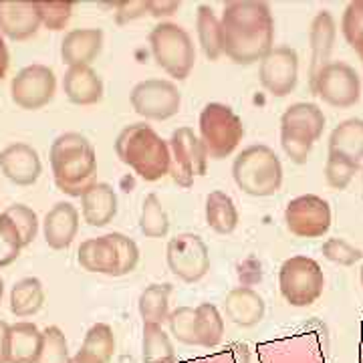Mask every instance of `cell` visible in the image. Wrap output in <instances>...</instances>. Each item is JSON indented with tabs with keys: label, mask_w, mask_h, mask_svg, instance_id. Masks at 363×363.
Returning <instances> with one entry per match:
<instances>
[{
	"label": "cell",
	"mask_w": 363,
	"mask_h": 363,
	"mask_svg": "<svg viewBox=\"0 0 363 363\" xmlns=\"http://www.w3.org/2000/svg\"><path fill=\"white\" fill-rule=\"evenodd\" d=\"M57 91L55 71L47 65H28L21 69L11 83V97L21 109L37 111L49 105Z\"/></svg>",
	"instance_id": "obj_13"
},
{
	"label": "cell",
	"mask_w": 363,
	"mask_h": 363,
	"mask_svg": "<svg viewBox=\"0 0 363 363\" xmlns=\"http://www.w3.org/2000/svg\"><path fill=\"white\" fill-rule=\"evenodd\" d=\"M259 81L274 97H286L297 87L298 55L293 47H272L260 59Z\"/></svg>",
	"instance_id": "obj_14"
},
{
	"label": "cell",
	"mask_w": 363,
	"mask_h": 363,
	"mask_svg": "<svg viewBox=\"0 0 363 363\" xmlns=\"http://www.w3.org/2000/svg\"><path fill=\"white\" fill-rule=\"evenodd\" d=\"M285 224L297 238H321L331 228V206L317 194L297 196L286 204Z\"/></svg>",
	"instance_id": "obj_12"
},
{
	"label": "cell",
	"mask_w": 363,
	"mask_h": 363,
	"mask_svg": "<svg viewBox=\"0 0 363 363\" xmlns=\"http://www.w3.org/2000/svg\"><path fill=\"white\" fill-rule=\"evenodd\" d=\"M311 93L321 97L325 104L339 109H347L362 97V79L357 71L343 61H329L317 73L309 85Z\"/></svg>",
	"instance_id": "obj_9"
},
{
	"label": "cell",
	"mask_w": 363,
	"mask_h": 363,
	"mask_svg": "<svg viewBox=\"0 0 363 363\" xmlns=\"http://www.w3.org/2000/svg\"><path fill=\"white\" fill-rule=\"evenodd\" d=\"M341 33L345 40L353 47V43L363 35V0L350 2L343 11L341 18Z\"/></svg>",
	"instance_id": "obj_44"
},
{
	"label": "cell",
	"mask_w": 363,
	"mask_h": 363,
	"mask_svg": "<svg viewBox=\"0 0 363 363\" xmlns=\"http://www.w3.org/2000/svg\"><path fill=\"white\" fill-rule=\"evenodd\" d=\"M140 230L145 238H164L169 233V218L157 194H147L143 200Z\"/></svg>",
	"instance_id": "obj_34"
},
{
	"label": "cell",
	"mask_w": 363,
	"mask_h": 363,
	"mask_svg": "<svg viewBox=\"0 0 363 363\" xmlns=\"http://www.w3.org/2000/svg\"><path fill=\"white\" fill-rule=\"evenodd\" d=\"M233 178L245 194L269 198L277 194L283 184L281 157L264 143L248 145L234 157Z\"/></svg>",
	"instance_id": "obj_4"
},
{
	"label": "cell",
	"mask_w": 363,
	"mask_h": 363,
	"mask_svg": "<svg viewBox=\"0 0 363 363\" xmlns=\"http://www.w3.org/2000/svg\"><path fill=\"white\" fill-rule=\"evenodd\" d=\"M196 35L198 45L206 55L208 61H216L222 57L220 45V18L208 4H200L196 13Z\"/></svg>",
	"instance_id": "obj_30"
},
{
	"label": "cell",
	"mask_w": 363,
	"mask_h": 363,
	"mask_svg": "<svg viewBox=\"0 0 363 363\" xmlns=\"http://www.w3.org/2000/svg\"><path fill=\"white\" fill-rule=\"evenodd\" d=\"M279 289L291 307H309L323 295L325 274L321 264L305 255L286 259L279 269Z\"/></svg>",
	"instance_id": "obj_7"
},
{
	"label": "cell",
	"mask_w": 363,
	"mask_h": 363,
	"mask_svg": "<svg viewBox=\"0 0 363 363\" xmlns=\"http://www.w3.org/2000/svg\"><path fill=\"white\" fill-rule=\"evenodd\" d=\"M150 11V0H131V2H119L117 4L116 21L117 25H128L131 21L140 18Z\"/></svg>",
	"instance_id": "obj_45"
},
{
	"label": "cell",
	"mask_w": 363,
	"mask_h": 363,
	"mask_svg": "<svg viewBox=\"0 0 363 363\" xmlns=\"http://www.w3.org/2000/svg\"><path fill=\"white\" fill-rule=\"evenodd\" d=\"M130 101L138 116L164 121L180 111L182 93L168 79H145L131 89Z\"/></svg>",
	"instance_id": "obj_11"
},
{
	"label": "cell",
	"mask_w": 363,
	"mask_h": 363,
	"mask_svg": "<svg viewBox=\"0 0 363 363\" xmlns=\"http://www.w3.org/2000/svg\"><path fill=\"white\" fill-rule=\"evenodd\" d=\"M150 49L160 69L184 81L196 63V47L190 33L176 23H160L150 33Z\"/></svg>",
	"instance_id": "obj_6"
},
{
	"label": "cell",
	"mask_w": 363,
	"mask_h": 363,
	"mask_svg": "<svg viewBox=\"0 0 363 363\" xmlns=\"http://www.w3.org/2000/svg\"><path fill=\"white\" fill-rule=\"evenodd\" d=\"M79 233V210L71 202H57L47 212L43 222L45 240L52 250H65L71 247Z\"/></svg>",
	"instance_id": "obj_18"
},
{
	"label": "cell",
	"mask_w": 363,
	"mask_h": 363,
	"mask_svg": "<svg viewBox=\"0 0 363 363\" xmlns=\"http://www.w3.org/2000/svg\"><path fill=\"white\" fill-rule=\"evenodd\" d=\"M169 335L178 339L184 345H198L194 329V309L192 307H178L168 315Z\"/></svg>",
	"instance_id": "obj_39"
},
{
	"label": "cell",
	"mask_w": 363,
	"mask_h": 363,
	"mask_svg": "<svg viewBox=\"0 0 363 363\" xmlns=\"http://www.w3.org/2000/svg\"><path fill=\"white\" fill-rule=\"evenodd\" d=\"M281 145H283L285 154L293 164L303 166V164H307V160L311 156L315 142L301 135V133H295V131L281 130Z\"/></svg>",
	"instance_id": "obj_42"
},
{
	"label": "cell",
	"mask_w": 363,
	"mask_h": 363,
	"mask_svg": "<svg viewBox=\"0 0 363 363\" xmlns=\"http://www.w3.org/2000/svg\"><path fill=\"white\" fill-rule=\"evenodd\" d=\"M40 13V25L49 30H61L69 23L73 4L71 2H37Z\"/></svg>",
	"instance_id": "obj_43"
},
{
	"label": "cell",
	"mask_w": 363,
	"mask_h": 363,
	"mask_svg": "<svg viewBox=\"0 0 363 363\" xmlns=\"http://www.w3.org/2000/svg\"><path fill=\"white\" fill-rule=\"evenodd\" d=\"M23 247L25 245L16 226L4 214H0V269L13 264L14 260L18 259Z\"/></svg>",
	"instance_id": "obj_40"
},
{
	"label": "cell",
	"mask_w": 363,
	"mask_h": 363,
	"mask_svg": "<svg viewBox=\"0 0 363 363\" xmlns=\"http://www.w3.org/2000/svg\"><path fill=\"white\" fill-rule=\"evenodd\" d=\"M359 281H362V289H363V264H362V269H359Z\"/></svg>",
	"instance_id": "obj_51"
},
{
	"label": "cell",
	"mask_w": 363,
	"mask_h": 363,
	"mask_svg": "<svg viewBox=\"0 0 363 363\" xmlns=\"http://www.w3.org/2000/svg\"><path fill=\"white\" fill-rule=\"evenodd\" d=\"M81 351L91 355L99 363H109L116 351V335L113 329L107 323H95L85 333V339L81 343Z\"/></svg>",
	"instance_id": "obj_33"
},
{
	"label": "cell",
	"mask_w": 363,
	"mask_h": 363,
	"mask_svg": "<svg viewBox=\"0 0 363 363\" xmlns=\"http://www.w3.org/2000/svg\"><path fill=\"white\" fill-rule=\"evenodd\" d=\"M321 252L327 260L341 264V267H353L355 262H359L363 259V252L359 248H355L343 238H329L325 240Z\"/></svg>",
	"instance_id": "obj_41"
},
{
	"label": "cell",
	"mask_w": 363,
	"mask_h": 363,
	"mask_svg": "<svg viewBox=\"0 0 363 363\" xmlns=\"http://www.w3.org/2000/svg\"><path fill=\"white\" fill-rule=\"evenodd\" d=\"M9 335L11 325L0 319V363H9Z\"/></svg>",
	"instance_id": "obj_47"
},
{
	"label": "cell",
	"mask_w": 363,
	"mask_h": 363,
	"mask_svg": "<svg viewBox=\"0 0 363 363\" xmlns=\"http://www.w3.org/2000/svg\"><path fill=\"white\" fill-rule=\"evenodd\" d=\"M169 271L184 283H198L210 271V250L202 236L194 233L176 234L166 248Z\"/></svg>",
	"instance_id": "obj_10"
},
{
	"label": "cell",
	"mask_w": 363,
	"mask_h": 363,
	"mask_svg": "<svg viewBox=\"0 0 363 363\" xmlns=\"http://www.w3.org/2000/svg\"><path fill=\"white\" fill-rule=\"evenodd\" d=\"M198 128H200V142L206 147L208 157L212 160H224L245 138V125L238 113L230 105L212 101L206 104L198 117Z\"/></svg>",
	"instance_id": "obj_5"
},
{
	"label": "cell",
	"mask_w": 363,
	"mask_h": 363,
	"mask_svg": "<svg viewBox=\"0 0 363 363\" xmlns=\"http://www.w3.org/2000/svg\"><path fill=\"white\" fill-rule=\"evenodd\" d=\"M9 65H11V52H9V47H6V43H4L2 35H0V81L6 75Z\"/></svg>",
	"instance_id": "obj_48"
},
{
	"label": "cell",
	"mask_w": 363,
	"mask_h": 363,
	"mask_svg": "<svg viewBox=\"0 0 363 363\" xmlns=\"http://www.w3.org/2000/svg\"><path fill=\"white\" fill-rule=\"evenodd\" d=\"M117 157L142 180L157 182L169 172L168 142L147 123H131L116 140Z\"/></svg>",
	"instance_id": "obj_3"
},
{
	"label": "cell",
	"mask_w": 363,
	"mask_h": 363,
	"mask_svg": "<svg viewBox=\"0 0 363 363\" xmlns=\"http://www.w3.org/2000/svg\"><path fill=\"white\" fill-rule=\"evenodd\" d=\"M180 2H168V0H164V2H157V0H150V11L147 14H152V16H169V14L178 13L180 11Z\"/></svg>",
	"instance_id": "obj_46"
},
{
	"label": "cell",
	"mask_w": 363,
	"mask_h": 363,
	"mask_svg": "<svg viewBox=\"0 0 363 363\" xmlns=\"http://www.w3.org/2000/svg\"><path fill=\"white\" fill-rule=\"evenodd\" d=\"M174 286L169 283H154L145 286L138 301V309L142 315L143 323L162 325L169 315V295Z\"/></svg>",
	"instance_id": "obj_29"
},
{
	"label": "cell",
	"mask_w": 363,
	"mask_h": 363,
	"mask_svg": "<svg viewBox=\"0 0 363 363\" xmlns=\"http://www.w3.org/2000/svg\"><path fill=\"white\" fill-rule=\"evenodd\" d=\"M329 152L359 164L363 160V119L351 117L341 121L329 135Z\"/></svg>",
	"instance_id": "obj_26"
},
{
	"label": "cell",
	"mask_w": 363,
	"mask_h": 363,
	"mask_svg": "<svg viewBox=\"0 0 363 363\" xmlns=\"http://www.w3.org/2000/svg\"><path fill=\"white\" fill-rule=\"evenodd\" d=\"M77 260L81 269H85V271L116 277L117 250L111 245V240L107 238V234L83 240L77 250Z\"/></svg>",
	"instance_id": "obj_24"
},
{
	"label": "cell",
	"mask_w": 363,
	"mask_h": 363,
	"mask_svg": "<svg viewBox=\"0 0 363 363\" xmlns=\"http://www.w3.org/2000/svg\"><path fill=\"white\" fill-rule=\"evenodd\" d=\"M63 91L71 104L95 105L104 99V79L93 67H69Z\"/></svg>",
	"instance_id": "obj_20"
},
{
	"label": "cell",
	"mask_w": 363,
	"mask_h": 363,
	"mask_svg": "<svg viewBox=\"0 0 363 363\" xmlns=\"http://www.w3.org/2000/svg\"><path fill=\"white\" fill-rule=\"evenodd\" d=\"M107 238L111 240V245L117 250L116 277H125L131 271H135V267L140 262V248L135 245V240L121 233L107 234Z\"/></svg>",
	"instance_id": "obj_38"
},
{
	"label": "cell",
	"mask_w": 363,
	"mask_h": 363,
	"mask_svg": "<svg viewBox=\"0 0 363 363\" xmlns=\"http://www.w3.org/2000/svg\"><path fill=\"white\" fill-rule=\"evenodd\" d=\"M117 194L111 184L93 182L81 194V216L89 226L101 228L116 218Z\"/></svg>",
	"instance_id": "obj_19"
},
{
	"label": "cell",
	"mask_w": 363,
	"mask_h": 363,
	"mask_svg": "<svg viewBox=\"0 0 363 363\" xmlns=\"http://www.w3.org/2000/svg\"><path fill=\"white\" fill-rule=\"evenodd\" d=\"M9 220L16 226V230L23 238V245L28 247L39 233V216L33 208H28L26 204H13L2 212Z\"/></svg>",
	"instance_id": "obj_37"
},
{
	"label": "cell",
	"mask_w": 363,
	"mask_h": 363,
	"mask_svg": "<svg viewBox=\"0 0 363 363\" xmlns=\"http://www.w3.org/2000/svg\"><path fill=\"white\" fill-rule=\"evenodd\" d=\"M274 18L267 2H228L220 16L222 55L236 65H252L272 49Z\"/></svg>",
	"instance_id": "obj_1"
},
{
	"label": "cell",
	"mask_w": 363,
	"mask_h": 363,
	"mask_svg": "<svg viewBox=\"0 0 363 363\" xmlns=\"http://www.w3.org/2000/svg\"><path fill=\"white\" fill-rule=\"evenodd\" d=\"M359 169H362V166L357 162L329 152L327 162H325V180L333 190H345Z\"/></svg>",
	"instance_id": "obj_36"
},
{
	"label": "cell",
	"mask_w": 363,
	"mask_h": 363,
	"mask_svg": "<svg viewBox=\"0 0 363 363\" xmlns=\"http://www.w3.org/2000/svg\"><path fill=\"white\" fill-rule=\"evenodd\" d=\"M337 37V26L335 18L329 11H319L315 14L309 30V40H311V67H309V85L317 73L329 63V55L333 51V43Z\"/></svg>",
	"instance_id": "obj_22"
},
{
	"label": "cell",
	"mask_w": 363,
	"mask_h": 363,
	"mask_svg": "<svg viewBox=\"0 0 363 363\" xmlns=\"http://www.w3.org/2000/svg\"><path fill=\"white\" fill-rule=\"evenodd\" d=\"M40 13L37 2L0 0V35L13 40H26L37 35Z\"/></svg>",
	"instance_id": "obj_16"
},
{
	"label": "cell",
	"mask_w": 363,
	"mask_h": 363,
	"mask_svg": "<svg viewBox=\"0 0 363 363\" xmlns=\"http://www.w3.org/2000/svg\"><path fill=\"white\" fill-rule=\"evenodd\" d=\"M196 341L202 347H216L224 335V319L216 305L200 303L194 309Z\"/></svg>",
	"instance_id": "obj_31"
},
{
	"label": "cell",
	"mask_w": 363,
	"mask_h": 363,
	"mask_svg": "<svg viewBox=\"0 0 363 363\" xmlns=\"http://www.w3.org/2000/svg\"><path fill=\"white\" fill-rule=\"evenodd\" d=\"M45 305V289L37 277H25L11 291V311L18 319L33 317Z\"/></svg>",
	"instance_id": "obj_28"
},
{
	"label": "cell",
	"mask_w": 363,
	"mask_h": 363,
	"mask_svg": "<svg viewBox=\"0 0 363 363\" xmlns=\"http://www.w3.org/2000/svg\"><path fill=\"white\" fill-rule=\"evenodd\" d=\"M224 311L226 317L238 327H255L262 321L267 305L264 298L250 286H236L224 298Z\"/></svg>",
	"instance_id": "obj_21"
},
{
	"label": "cell",
	"mask_w": 363,
	"mask_h": 363,
	"mask_svg": "<svg viewBox=\"0 0 363 363\" xmlns=\"http://www.w3.org/2000/svg\"><path fill=\"white\" fill-rule=\"evenodd\" d=\"M0 169L16 186H33L43 174V164L33 145L18 142L0 152Z\"/></svg>",
	"instance_id": "obj_15"
},
{
	"label": "cell",
	"mask_w": 363,
	"mask_h": 363,
	"mask_svg": "<svg viewBox=\"0 0 363 363\" xmlns=\"http://www.w3.org/2000/svg\"><path fill=\"white\" fill-rule=\"evenodd\" d=\"M52 178L61 192L79 196L89 188L97 176V154L93 143L75 131L59 135L49 150Z\"/></svg>",
	"instance_id": "obj_2"
},
{
	"label": "cell",
	"mask_w": 363,
	"mask_h": 363,
	"mask_svg": "<svg viewBox=\"0 0 363 363\" xmlns=\"http://www.w3.org/2000/svg\"><path fill=\"white\" fill-rule=\"evenodd\" d=\"M2 295H4V281H2V277H0V301H2Z\"/></svg>",
	"instance_id": "obj_50"
},
{
	"label": "cell",
	"mask_w": 363,
	"mask_h": 363,
	"mask_svg": "<svg viewBox=\"0 0 363 363\" xmlns=\"http://www.w3.org/2000/svg\"><path fill=\"white\" fill-rule=\"evenodd\" d=\"M169 176L180 188H192L196 176H204L208 154L192 128H178L168 140Z\"/></svg>",
	"instance_id": "obj_8"
},
{
	"label": "cell",
	"mask_w": 363,
	"mask_h": 363,
	"mask_svg": "<svg viewBox=\"0 0 363 363\" xmlns=\"http://www.w3.org/2000/svg\"><path fill=\"white\" fill-rule=\"evenodd\" d=\"M143 363H174L176 351L169 335L162 329V325L143 323L142 341Z\"/></svg>",
	"instance_id": "obj_32"
},
{
	"label": "cell",
	"mask_w": 363,
	"mask_h": 363,
	"mask_svg": "<svg viewBox=\"0 0 363 363\" xmlns=\"http://www.w3.org/2000/svg\"><path fill=\"white\" fill-rule=\"evenodd\" d=\"M37 363H71L65 333L57 325H51L43 331Z\"/></svg>",
	"instance_id": "obj_35"
},
{
	"label": "cell",
	"mask_w": 363,
	"mask_h": 363,
	"mask_svg": "<svg viewBox=\"0 0 363 363\" xmlns=\"http://www.w3.org/2000/svg\"><path fill=\"white\" fill-rule=\"evenodd\" d=\"M104 49L101 28H73L61 40V59L69 67H91Z\"/></svg>",
	"instance_id": "obj_17"
},
{
	"label": "cell",
	"mask_w": 363,
	"mask_h": 363,
	"mask_svg": "<svg viewBox=\"0 0 363 363\" xmlns=\"http://www.w3.org/2000/svg\"><path fill=\"white\" fill-rule=\"evenodd\" d=\"M206 224L216 234H233L238 226V210L230 196L222 190L210 192L206 198Z\"/></svg>",
	"instance_id": "obj_27"
},
{
	"label": "cell",
	"mask_w": 363,
	"mask_h": 363,
	"mask_svg": "<svg viewBox=\"0 0 363 363\" xmlns=\"http://www.w3.org/2000/svg\"><path fill=\"white\" fill-rule=\"evenodd\" d=\"M353 49H355V52H357V57H359V61L363 63V35L359 37V39L353 43Z\"/></svg>",
	"instance_id": "obj_49"
},
{
	"label": "cell",
	"mask_w": 363,
	"mask_h": 363,
	"mask_svg": "<svg viewBox=\"0 0 363 363\" xmlns=\"http://www.w3.org/2000/svg\"><path fill=\"white\" fill-rule=\"evenodd\" d=\"M281 130L295 131L313 142H317L325 130V113L317 104L298 101L289 105L285 113L281 116Z\"/></svg>",
	"instance_id": "obj_23"
},
{
	"label": "cell",
	"mask_w": 363,
	"mask_h": 363,
	"mask_svg": "<svg viewBox=\"0 0 363 363\" xmlns=\"http://www.w3.org/2000/svg\"><path fill=\"white\" fill-rule=\"evenodd\" d=\"M43 331L30 321L11 325L9 335V363H37Z\"/></svg>",
	"instance_id": "obj_25"
}]
</instances>
